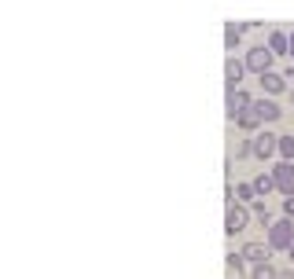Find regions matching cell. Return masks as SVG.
Segmentation results:
<instances>
[{
    "mask_svg": "<svg viewBox=\"0 0 294 279\" xmlns=\"http://www.w3.org/2000/svg\"><path fill=\"white\" fill-rule=\"evenodd\" d=\"M261 81H265V88H269V92H280V88H283V81L276 77V73H265Z\"/></svg>",
    "mask_w": 294,
    "mask_h": 279,
    "instance_id": "5b68a950",
    "label": "cell"
},
{
    "mask_svg": "<svg viewBox=\"0 0 294 279\" xmlns=\"http://www.w3.org/2000/svg\"><path fill=\"white\" fill-rule=\"evenodd\" d=\"M276 184L283 191H294V169H291V165H280V169H276Z\"/></svg>",
    "mask_w": 294,
    "mask_h": 279,
    "instance_id": "7a4b0ae2",
    "label": "cell"
},
{
    "mask_svg": "<svg viewBox=\"0 0 294 279\" xmlns=\"http://www.w3.org/2000/svg\"><path fill=\"white\" fill-rule=\"evenodd\" d=\"M272 243H276V246H287V243H291V228H287V224H276V228H272Z\"/></svg>",
    "mask_w": 294,
    "mask_h": 279,
    "instance_id": "3957f363",
    "label": "cell"
},
{
    "mask_svg": "<svg viewBox=\"0 0 294 279\" xmlns=\"http://www.w3.org/2000/svg\"><path fill=\"white\" fill-rule=\"evenodd\" d=\"M269 63H272V55L269 52H265V48H254L250 55H246V67H250V70H269Z\"/></svg>",
    "mask_w": 294,
    "mask_h": 279,
    "instance_id": "6da1fadb",
    "label": "cell"
},
{
    "mask_svg": "<svg viewBox=\"0 0 294 279\" xmlns=\"http://www.w3.org/2000/svg\"><path fill=\"white\" fill-rule=\"evenodd\" d=\"M272 143H276L272 136H261V140H258V154H269V151H272Z\"/></svg>",
    "mask_w": 294,
    "mask_h": 279,
    "instance_id": "8992f818",
    "label": "cell"
},
{
    "mask_svg": "<svg viewBox=\"0 0 294 279\" xmlns=\"http://www.w3.org/2000/svg\"><path fill=\"white\" fill-rule=\"evenodd\" d=\"M287 213H291V217H294V202H287Z\"/></svg>",
    "mask_w": 294,
    "mask_h": 279,
    "instance_id": "30bf717a",
    "label": "cell"
},
{
    "mask_svg": "<svg viewBox=\"0 0 294 279\" xmlns=\"http://www.w3.org/2000/svg\"><path fill=\"white\" fill-rule=\"evenodd\" d=\"M254 276H258V279H272V268H269V265H261V268H258Z\"/></svg>",
    "mask_w": 294,
    "mask_h": 279,
    "instance_id": "ba28073f",
    "label": "cell"
},
{
    "mask_svg": "<svg viewBox=\"0 0 294 279\" xmlns=\"http://www.w3.org/2000/svg\"><path fill=\"white\" fill-rule=\"evenodd\" d=\"M258 114H261V118H276V114H280V110H276V107H272V103H258Z\"/></svg>",
    "mask_w": 294,
    "mask_h": 279,
    "instance_id": "52a82bcc",
    "label": "cell"
},
{
    "mask_svg": "<svg viewBox=\"0 0 294 279\" xmlns=\"http://www.w3.org/2000/svg\"><path fill=\"white\" fill-rule=\"evenodd\" d=\"M280 147H283V154H294V140H283Z\"/></svg>",
    "mask_w": 294,
    "mask_h": 279,
    "instance_id": "9c48e42d",
    "label": "cell"
},
{
    "mask_svg": "<svg viewBox=\"0 0 294 279\" xmlns=\"http://www.w3.org/2000/svg\"><path fill=\"white\" fill-rule=\"evenodd\" d=\"M243 220H246V213H243L239 206H232V209H228V228H243Z\"/></svg>",
    "mask_w": 294,
    "mask_h": 279,
    "instance_id": "277c9868",
    "label": "cell"
}]
</instances>
